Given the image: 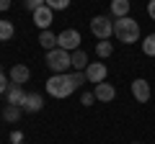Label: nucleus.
I'll use <instances>...</instances> for the list:
<instances>
[{"instance_id": "1a4fd4ad", "label": "nucleus", "mask_w": 155, "mask_h": 144, "mask_svg": "<svg viewBox=\"0 0 155 144\" xmlns=\"http://www.w3.org/2000/svg\"><path fill=\"white\" fill-rule=\"evenodd\" d=\"M132 95H134L137 103H147V100H150V83L142 80V77H137L132 83Z\"/></svg>"}, {"instance_id": "b1692460", "label": "nucleus", "mask_w": 155, "mask_h": 144, "mask_svg": "<svg viewBox=\"0 0 155 144\" xmlns=\"http://www.w3.org/2000/svg\"><path fill=\"white\" fill-rule=\"evenodd\" d=\"M147 16H150V21H155V0L147 3Z\"/></svg>"}, {"instance_id": "9d476101", "label": "nucleus", "mask_w": 155, "mask_h": 144, "mask_svg": "<svg viewBox=\"0 0 155 144\" xmlns=\"http://www.w3.org/2000/svg\"><path fill=\"white\" fill-rule=\"evenodd\" d=\"M93 93H96V100H101V103H111L116 98V88L111 83H98Z\"/></svg>"}, {"instance_id": "39448f33", "label": "nucleus", "mask_w": 155, "mask_h": 144, "mask_svg": "<svg viewBox=\"0 0 155 144\" xmlns=\"http://www.w3.org/2000/svg\"><path fill=\"white\" fill-rule=\"evenodd\" d=\"M57 46L65 49V52L80 49V31H75V28H65L62 33H57Z\"/></svg>"}, {"instance_id": "4468645a", "label": "nucleus", "mask_w": 155, "mask_h": 144, "mask_svg": "<svg viewBox=\"0 0 155 144\" xmlns=\"http://www.w3.org/2000/svg\"><path fill=\"white\" fill-rule=\"evenodd\" d=\"M21 116H23V108H21V105H11V103H8L5 108H3V118H5V124H18V121H21Z\"/></svg>"}, {"instance_id": "9b49d317", "label": "nucleus", "mask_w": 155, "mask_h": 144, "mask_svg": "<svg viewBox=\"0 0 155 144\" xmlns=\"http://www.w3.org/2000/svg\"><path fill=\"white\" fill-rule=\"evenodd\" d=\"M8 77H11V83L23 85V83H28V77H31V70H28L26 64H13L11 72H8Z\"/></svg>"}, {"instance_id": "4be33fe9", "label": "nucleus", "mask_w": 155, "mask_h": 144, "mask_svg": "<svg viewBox=\"0 0 155 144\" xmlns=\"http://www.w3.org/2000/svg\"><path fill=\"white\" fill-rule=\"evenodd\" d=\"M80 103L83 105H93L96 103V93H83L80 95Z\"/></svg>"}, {"instance_id": "6e6552de", "label": "nucleus", "mask_w": 155, "mask_h": 144, "mask_svg": "<svg viewBox=\"0 0 155 144\" xmlns=\"http://www.w3.org/2000/svg\"><path fill=\"white\" fill-rule=\"evenodd\" d=\"M21 108H23L26 113H39L41 108H44V98H41V93H26Z\"/></svg>"}, {"instance_id": "a878e982", "label": "nucleus", "mask_w": 155, "mask_h": 144, "mask_svg": "<svg viewBox=\"0 0 155 144\" xmlns=\"http://www.w3.org/2000/svg\"><path fill=\"white\" fill-rule=\"evenodd\" d=\"M8 8H11V0H0V11L5 13V11H8Z\"/></svg>"}, {"instance_id": "5701e85b", "label": "nucleus", "mask_w": 155, "mask_h": 144, "mask_svg": "<svg viewBox=\"0 0 155 144\" xmlns=\"http://www.w3.org/2000/svg\"><path fill=\"white\" fill-rule=\"evenodd\" d=\"M8 88H11V83L5 80V75H0V95H5V93H8Z\"/></svg>"}, {"instance_id": "423d86ee", "label": "nucleus", "mask_w": 155, "mask_h": 144, "mask_svg": "<svg viewBox=\"0 0 155 144\" xmlns=\"http://www.w3.org/2000/svg\"><path fill=\"white\" fill-rule=\"evenodd\" d=\"M85 77H88V83L98 85V83H106V75H109V67L104 64V62H91L88 67H85Z\"/></svg>"}, {"instance_id": "412c9836", "label": "nucleus", "mask_w": 155, "mask_h": 144, "mask_svg": "<svg viewBox=\"0 0 155 144\" xmlns=\"http://www.w3.org/2000/svg\"><path fill=\"white\" fill-rule=\"evenodd\" d=\"M41 5H47V0H23V8H26V11H39V8Z\"/></svg>"}, {"instance_id": "2eb2a0df", "label": "nucleus", "mask_w": 155, "mask_h": 144, "mask_svg": "<svg viewBox=\"0 0 155 144\" xmlns=\"http://www.w3.org/2000/svg\"><path fill=\"white\" fill-rule=\"evenodd\" d=\"M39 44L44 46L47 52H52V49H57V33H52L49 28H47V31H41V33H39Z\"/></svg>"}, {"instance_id": "6ab92c4d", "label": "nucleus", "mask_w": 155, "mask_h": 144, "mask_svg": "<svg viewBox=\"0 0 155 144\" xmlns=\"http://www.w3.org/2000/svg\"><path fill=\"white\" fill-rule=\"evenodd\" d=\"M142 52H145L147 57H155V33L145 36V41H142Z\"/></svg>"}, {"instance_id": "ddd939ff", "label": "nucleus", "mask_w": 155, "mask_h": 144, "mask_svg": "<svg viewBox=\"0 0 155 144\" xmlns=\"http://www.w3.org/2000/svg\"><path fill=\"white\" fill-rule=\"evenodd\" d=\"M129 5H132V0H111L109 11L114 18H124V16H129Z\"/></svg>"}, {"instance_id": "bb28decb", "label": "nucleus", "mask_w": 155, "mask_h": 144, "mask_svg": "<svg viewBox=\"0 0 155 144\" xmlns=\"http://www.w3.org/2000/svg\"><path fill=\"white\" fill-rule=\"evenodd\" d=\"M0 75H3V67H0Z\"/></svg>"}, {"instance_id": "7ed1b4c3", "label": "nucleus", "mask_w": 155, "mask_h": 144, "mask_svg": "<svg viewBox=\"0 0 155 144\" xmlns=\"http://www.w3.org/2000/svg\"><path fill=\"white\" fill-rule=\"evenodd\" d=\"M47 67H49L54 75H65L67 70L72 67V52H65V49H52L47 52Z\"/></svg>"}, {"instance_id": "0eeeda50", "label": "nucleus", "mask_w": 155, "mask_h": 144, "mask_svg": "<svg viewBox=\"0 0 155 144\" xmlns=\"http://www.w3.org/2000/svg\"><path fill=\"white\" fill-rule=\"evenodd\" d=\"M52 21H54V11H52L49 5H41L39 11H34V23H36L41 31H47V28L52 26Z\"/></svg>"}, {"instance_id": "393cba45", "label": "nucleus", "mask_w": 155, "mask_h": 144, "mask_svg": "<svg viewBox=\"0 0 155 144\" xmlns=\"http://www.w3.org/2000/svg\"><path fill=\"white\" fill-rule=\"evenodd\" d=\"M11 142H13V144H21V142H23V134H21V131H13V134H11Z\"/></svg>"}, {"instance_id": "f257e3e1", "label": "nucleus", "mask_w": 155, "mask_h": 144, "mask_svg": "<svg viewBox=\"0 0 155 144\" xmlns=\"http://www.w3.org/2000/svg\"><path fill=\"white\" fill-rule=\"evenodd\" d=\"M78 90V80H75V72L72 75H52L49 80H47V93L52 95V98L62 100V98H70L72 93Z\"/></svg>"}, {"instance_id": "aec40b11", "label": "nucleus", "mask_w": 155, "mask_h": 144, "mask_svg": "<svg viewBox=\"0 0 155 144\" xmlns=\"http://www.w3.org/2000/svg\"><path fill=\"white\" fill-rule=\"evenodd\" d=\"M47 5H49L52 11H67L70 0H47Z\"/></svg>"}, {"instance_id": "20e7f679", "label": "nucleus", "mask_w": 155, "mask_h": 144, "mask_svg": "<svg viewBox=\"0 0 155 144\" xmlns=\"http://www.w3.org/2000/svg\"><path fill=\"white\" fill-rule=\"evenodd\" d=\"M91 33L101 41H109L114 36V21H109V16H93L91 18Z\"/></svg>"}, {"instance_id": "f3484780", "label": "nucleus", "mask_w": 155, "mask_h": 144, "mask_svg": "<svg viewBox=\"0 0 155 144\" xmlns=\"http://www.w3.org/2000/svg\"><path fill=\"white\" fill-rule=\"evenodd\" d=\"M13 33H16V28L11 21H0V41H11Z\"/></svg>"}, {"instance_id": "f8f14e48", "label": "nucleus", "mask_w": 155, "mask_h": 144, "mask_svg": "<svg viewBox=\"0 0 155 144\" xmlns=\"http://www.w3.org/2000/svg\"><path fill=\"white\" fill-rule=\"evenodd\" d=\"M23 98H26V93H23V85L11 83V88H8V93H5V103H11V105H21Z\"/></svg>"}, {"instance_id": "cd10ccee", "label": "nucleus", "mask_w": 155, "mask_h": 144, "mask_svg": "<svg viewBox=\"0 0 155 144\" xmlns=\"http://www.w3.org/2000/svg\"><path fill=\"white\" fill-rule=\"evenodd\" d=\"M134 144H140V142H134Z\"/></svg>"}, {"instance_id": "a211bd4d", "label": "nucleus", "mask_w": 155, "mask_h": 144, "mask_svg": "<svg viewBox=\"0 0 155 144\" xmlns=\"http://www.w3.org/2000/svg\"><path fill=\"white\" fill-rule=\"evenodd\" d=\"M96 54H98L101 59L111 57L114 54V44H111V41H98V44H96Z\"/></svg>"}, {"instance_id": "dca6fc26", "label": "nucleus", "mask_w": 155, "mask_h": 144, "mask_svg": "<svg viewBox=\"0 0 155 144\" xmlns=\"http://www.w3.org/2000/svg\"><path fill=\"white\" fill-rule=\"evenodd\" d=\"M88 64H91V62H88V54H85L83 49H75V52H72V67H75L78 72H83Z\"/></svg>"}, {"instance_id": "f03ea898", "label": "nucleus", "mask_w": 155, "mask_h": 144, "mask_svg": "<svg viewBox=\"0 0 155 144\" xmlns=\"http://www.w3.org/2000/svg\"><path fill=\"white\" fill-rule=\"evenodd\" d=\"M114 36L122 44H134L140 41V23L134 21L132 16H124V18H114Z\"/></svg>"}]
</instances>
